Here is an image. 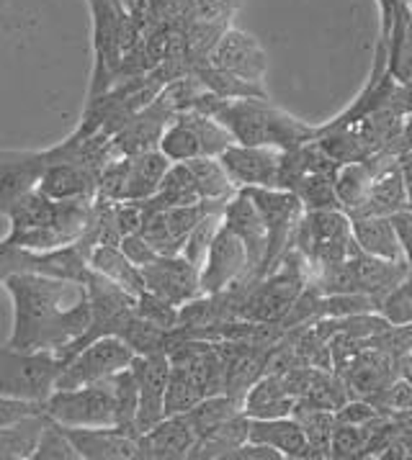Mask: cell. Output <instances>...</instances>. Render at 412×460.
Here are the masks:
<instances>
[{
	"instance_id": "obj_36",
	"label": "cell",
	"mask_w": 412,
	"mask_h": 460,
	"mask_svg": "<svg viewBox=\"0 0 412 460\" xmlns=\"http://www.w3.org/2000/svg\"><path fill=\"white\" fill-rule=\"evenodd\" d=\"M160 152L168 157L170 163H188L193 157H204V147L202 139L193 129V124L188 121L186 113H175L173 121L168 124V129L160 139Z\"/></svg>"
},
{
	"instance_id": "obj_31",
	"label": "cell",
	"mask_w": 412,
	"mask_h": 460,
	"mask_svg": "<svg viewBox=\"0 0 412 460\" xmlns=\"http://www.w3.org/2000/svg\"><path fill=\"white\" fill-rule=\"evenodd\" d=\"M47 414H31L26 420L0 427V460H31Z\"/></svg>"
},
{
	"instance_id": "obj_44",
	"label": "cell",
	"mask_w": 412,
	"mask_h": 460,
	"mask_svg": "<svg viewBox=\"0 0 412 460\" xmlns=\"http://www.w3.org/2000/svg\"><path fill=\"white\" fill-rule=\"evenodd\" d=\"M119 247L124 250V255L137 265V268H145V265H150L152 260L160 258L157 252H155V247H152L150 242L145 240L139 232H134V234H127L124 240L119 242Z\"/></svg>"
},
{
	"instance_id": "obj_4",
	"label": "cell",
	"mask_w": 412,
	"mask_h": 460,
	"mask_svg": "<svg viewBox=\"0 0 412 460\" xmlns=\"http://www.w3.org/2000/svg\"><path fill=\"white\" fill-rule=\"evenodd\" d=\"M294 247L309 262V273L322 265L348 260L358 250L351 217L343 208L304 211Z\"/></svg>"
},
{
	"instance_id": "obj_35",
	"label": "cell",
	"mask_w": 412,
	"mask_h": 460,
	"mask_svg": "<svg viewBox=\"0 0 412 460\" xmlns=\"http://www.w3.org/2000/svg\"><path fill=\"white\" fill-rule=\"evenodd\" d=\"M337 170H315L301 175L294 183L291 193L297 196L304 206V211H325V208H340L336 190Z\"/></svg>"
},
{
	"instance_id": "obj_45",
	"label": "cell",
	"mask_w": 412,
	"mask_h": 460,
	"mask_svg": "<svg viewBox=\"0 0 412 460\" xmlns=\"http://www.w3.org/2000/svg\"><path fill=\"white\" fill-rule=\"evenodd\" d=\"M41 411H44V404L0 396V427H3V424L19 422V420H26V417H31V414H41Z\"/></svg>"
},
{
	"instance_id": "obj_27",
	"label": "cell",
	"mask_w": 412,
	"mask_h": 460,
	"mask_svg": "<svg viewBox=\"0 0 412 460\" xmlns=\"http://www.w3.org/2000/svg\"><path fill=\"white\" fill-rule=\"evenodd\" d=\"M250 440V417H235L229 422L219 424L214 429H209L204 435H199L193 447H191V456L193 460H227L232 450H237L240 445Z\"/></svg>"
},
{
	"instance_id": "obj_10",
	"label": "cell",
	"mask_w": 412,
	"mask_h": 460,
	"mask_svg": "<svg viewBox=\"0 0 412 460\" xmlns=\"http://www.w3.org/2000/svg\"><path fill=\"white\" fill-rule=\"evenodd\" d=\"M229 181L237 190L245 188H279L282 170V149L250 147V145H229L219 155Z\"/></svg>"
},
{
	"instance_id": "obj_41",
	"label": "cell",
	"mask_w": 412,
	"mask_h": 460,
	"mask_svg": "<svg viewBox=\"0 0 412 460\" xmlns=\"http://www.w3.org/2000/svg\"><path fill=\"white\" fill-rule=\"evenodd\" d=\"M379 312L390 324H412V268L402 283L381 298Z\"/></svg>"
},
{
	"instance_id": "obj_17",
	"label": "cell",
	"mask_w": 412,
	"mask_h": 460,
	"mask_svg": "<svg viewBox=\"0 0 412 460\" xmlns=\"http://www.w3.org/2000/svg\"><path fill=\"white\" fill-rule=\"evenodd\" d=\"M408 208V190H405V178H402V155L390 152L384 165L376 175L374 185L366 196V201L351 211V219L361 217H394L397 211Z\"/></svg>"
},
{
	"instance_id": "obj_15",
	"label": "cell",
	"mask_w": 412,
	"mask_h": 460,
	"mask_svg": "<svg viewBox=\"0 0 412 460\" xmlns=\"http://www.w3.org/2000/svg\"><path fill=\"white\" fill-rule=\"evenodd\" d=\"M65 435L76 445L80 460H137L139 435L121 427H65Z\"/></svg>"
},
{
	"instance_id": "obj_18",
	"label": "cell",
	"mask_w": 412,
	"mask_h": 460,
	"mask_svg": "<svg viewBox=\"0 0 412 460\" xmlns=\"http://www.w3.org/2000/svg\"><path fill=\"white\" fill-rule=\"evenodd\" d=\"M37 188L55 201H95L98 172L77 163L49 160Z\"/></svg>"
},
{
	"instance_id": "obj_47",
	"label": "cell",
	"mask_w": 412,
	"mask_h": 460,
	"mask_svg": "<svg viewBox=\"0 0 412 460\" xmlns=\"http://www.w3.org/2000/svg\"><path fill=\"white\" fill-rule=\"evenodd\" d=\"M397 237H399V247H402V260L408 262V268H412V211L402 208L392 217Z\"/></svg>"
},
{
	"instance_id": "obj_5",
	"label": "cell",
	"mask_w": 412,
	"mask_h": 460,
	"mask_svg": "<svg viewBox=\"0 0 412 460\" xmlns=\"http://www.w3.org/2000/svg\"><path fill=\"white\" fill-rule=\"evenodd\" d=\"M44 414L65 427H112L116 424L112 378L88 386L57 388L44 402Z\"/></svg>"
},
{
	"instance_id": "obj_14",
	"label": "cell",
	"mask_w": 412,
	"mask_h": 460,
	"mask_svg": "<svg viewBox=\"0 0 412 460\" xmlns=\"http://www.w3.org/2000/svg\"><path fill=\"white\" fill-rule=\"evenodd\" d=\"M225 226H229L245 242L247 260H250V280L253 283L263 280L265 255H268V232H265L258 206L253 203V199L245 190H237L225 203Z\"/></svg>"
},
{
	"instance_id": "obj_7",
	"label": "cell",
	"mask_w": 412,
	"mask_h": 460,
	"mask_svg": "<svg viewBox=\"0 0 412 460\" xmlns=\"http://www.w3.org/2000/svg\"><path fill=\"white\" fill-rule=\"evenodd\" d=\"M134 358H137L134 350L121 337H116V334L98 337L65 360L62 373L57 378V388H77L106 381V378L116 376L119 370L130 368Z\"/></svg>"
},
{
	"instance_id": "obj_6",
	"label": "cell",
	"mask_w": 412,
	"mask_h": 460,
	"mask_svg": "<svg viewBox=\"0 0 412 460\" xmlns=\"http://www.w3.org/2000/svg\"><path fill=\"white\" fill-rule=\"evenodd\" d=\"M245 193L258 206L268 232V255H265V276H268L294 247L304 206L291 190L283 188H245Z\"/></svg>"
},
{
	"instance_id": "obj_3",
	"label": "cell",
	"mask_w": 412,
	"mask_h": 460,
	"mask_svg": "<svg viewBox=\"0 0 412 460\" xmlns=\"http://www.w3.org/2000/svg\"><path fill=\"white\" fill-rule=\"evenodd\" d=\"M65 360L52 350L0 348V396L44 404L57 388Z\"/></svg>"
},
{
	"instance_id": "obj_1",
	"label": "cell",
	"mask_w": 412,
	"mask_h": 460,
	"mask_svg": "<svg viewBox=\"0 0 412 460\" xmlns=\"http://www.w3.org/2000/svg\"><path fill=\"white\" fill-rule=\"evenodd\" d=\"M3 288L13 304L8 348L52 350L62 358L91 327L85 283L39 273H13L3 280Z\"/></svg>"
},
{
	"instance_id": "obj_50",
	"label": "cell",
	"mask_w": 412,
	"mask_h": 460,
	"mask_svg": "<svg viewBox=\"0 0 412 460\" xmlns=\"http://www.w3.org/2000/svg\"><path fill=\"white\" fill-rule=\"evenodd\" d=\"M397 376H399V378H405V381L412 386V350L397 358Z\"/></svg>"
},
{
	"instance_id": "obj_19",
	"label": "cell",
	"mask_w": 412,
	"mask_h": 460,
	"mask_svg": "<svg viewBox=\"0 0 412 460\" xmlns=\"http://www.w3.org/2000/svg\"><path fill=\"white\" fill-rule=\"evenodd\" d=\"M196 432L184 414L166 417L139 435V458L142 460H181L191 456Z\"/></svg>"
},
{
	"instance_id": "obj_30",
	"label": "cell",
	"mask_w": 412,
	"mask_h": 460,
	"mask_svg": "<svg viewBox=\"0 0 412 460\" xmlns=\"http://www.w3.org/2000/svg\"><path fill=\"white\" fill-rule=\"evenodd\" d=\"M291 417L301 424V429H304V435L312 445L318 460L330 458V440H333V432H336L337 424L336 411L312 404V402H304V399H297V404L291 409Z\"/></svg>"
},
{
	"instance_id": "obj_9",
	"label": "cell",
	"mask_w": 412,
	"mask_h": 460,
	"mask_svg": "<svg viewBox=\"0 0 412 460\" xmlns=\"http://www.w3.org/2000/svg\"><path fill=\"white\" fill-rule=\"evenodd\" d=\"M145 288L150 294L170 301L173 306H184L202 296V273L184 255H160L142 268Z\"/></svg>"
},
{
	"instance_id": "obj_26",
	"label": "cell",
	"mask_w": 412,
	"mask_h": 460,
	"mask_svg": "<svg viewBox=\"0 0 412 460\" xmlns=\"http://www.w3.org/2000/svg\"><path fill=\"white\" fill-rule=\"evenodd\" d=\"M88 265L91 270L101 273L103 278L113 280L116 286H121L124 291L131 296H142L145 288V278H142V268H137L119 244H98L88 255Z\"/></svg>"
},
{
	"instance_id": "obj_8",
	"label": "cell",
	"mask_w": 412,
	"mask_h": 460,
	"mask_svg": "<svg viewBox=\"0 0 412 460\" xmlns=\"http://www.w3.org/2000/svg\"><path fill=\"white\" fill-rule=\"evenodd\" d=\"M235 286H253L250 260H247L245 242L222 221L202 265V294H222Z\"/></svg>"
},
{
	"instance_id": "obj_16",
	"label": "cell",
	"mask_w": 412,
	"mask_h": 460,
	"mask_svg": "<svg viewBox=\"0 0 412 460\" xmlns=\"http://www.w3.org/2000/svg\"><path fill=\"white\" fill-rule=\"evenodd\" d=\"M47 165H49L47 149H26V152L3 149L0 152V214L23 193L37 188Z\"/></svg>"
},
{
	"instance_id": "obj_28",
	"label": "cell",
	"mask_w": 412,
	"mask_h": 460,
	"mask_svg": "<svg viewBox=\"0 0 412 460\" xmlns=\"http://www.w3.org/2000/svg\"><path fill=\"white\" fill-rule=\"evenodd\" d=\"M351 226L361 252L384 260H402V247L392 217H361V219H351Z\"/></svg>"
},
{
	"instance_id": "obj_32",
	"label": "cell",
	"mask_w": 412,
	"mask_h": 460,
	"mask_svg": "<svg viewBox=\"0 0 412 460\" xmlns=\"http://www.w3.org/2000/svg\"><path fill=\"white\" fill-rule=\"evenodd\" d=\"M193 75L204 83V88L225 101H240V98H268L265 85L243 80L237 75L227 73L222 67L211 65V62H199L193 67Z\"/></svg>"
},
{
	"instance_id": "obj_51",
	"label": "cell",
	"mask_w": 412,
	"mask_h": 460,
	"mask_svg": "<svg viewBox=\"0 0 412 460\" xmlns=\"http://www.w3.org/2000/svg\"><path fill=\"white\" fill-rule=\"evenodd\" d=\"M410 211H412V208H410Z\"/></svg>"
},
{
	"instance_id": "obj_25",
	"label": "cell",
	"mask_w": 412,
	"mask_h": 460,
	"mask_svg": "<svg viewBox=\"0 0 412 460\" xmlns=\"http://www.w3.org/2000/svg\"><path fill=\"white\" fill-rule=\"evenodd\" d=\"M294 404L297 399L283 386L282 376L265 373L245 394L243 411L250 420H273V417H289Z\"/></svg>"
},
{
	"instance_id": "obj_42",
	"label": "cell",
	"mask_w": 412,
	"mask_h": 460,
	"mask_svg": "<svg viewBox=\"0 0 412 460\" xmlns=\"http://www.w3.org/2000/svg\"><path fill=\"white\" fill-rule=\"evenodd\" d=\"M134 312L139 314L142 319L152 322V324L163 327V330H175V327H178V314H181V306H173V304L166 301V298H160V296L145 291L142 296H137Z\"/></svg>"
},
{
	"instance_id": "obj_29",
	"label": "cell",
	"mask_w": 412,
	"mask_h": 460,
	"mask_svg": "<svg viewBox=\"0 0 412 460\" xmlns=\"http://www.w3.org/2000/svg\"><path fill=\"white\" fill-rule=\"evenodd\" d=\"M202 201V193L196 188V181L191 175L186 163H173L166 172L163 183L157 188V193L142 203L145 211H163V208H175V206H191V203Z\"/></svg>"
},
{
	"instance_id": "obj_2",
	"label": "cell",
	"mask_w": 412,
	"mask_h": 460,
	"mask_svg": "<svg viewBox=\"0 0 412 460\" xmlns=\"http://www.w3.org/2000/svg\"><path fill=\"white\" fill-rule=\"evenodd\" d=\"M214 119L225 124L237 145L250 147L291 149L318 139L319 134V127H309L294 119L289 111L273 106L271 98L225 101Z\"/></svg>"
},
{
	"instance_id": "obj_20",
	"label": "cell",
	"mask_w": 412,
	"mask_h": 460,
	"mask_svg": "<svg viewBox=\"0 0 412 460\" xmlns=\"http://www.w3.org/2000/svg\"><path fill=\"white\" fill-rule=\"evenodd\" d=\"M379 41L387 47V70L397 83H412V5L410 0H397L390 23L381 29Z\"/></svg>"
},
{
	"instance_id": "obj_33",
	"label": "cell",
	"mask_w": 412,
	"mask_h": 460,
	"mask_svg": "<svg viewBox=\"0 0 412 460\" xmlns=\"http://www.w3.org/2000/svg\"><path fill=\"white\" fill-rule=\"evenodd\" d=\"M186 165L193 175V181H196L199 193H202V201L227 203L237 193V188L229 181L219 157H193Z\"/></svg>"
},
{
	"instance_id": "obj_22",
	"label": "cell",
	"mask_w": 412,
	"mask_h": 460,
	"mask_svg": "<svg viewBox=\"0 0 412 460\" xmlns=\"http://www.w3.org/2000/svg\"><path fill=\"white\" fill-rule=\"evenodd\" d=\"M127 160V172H124V196L121 201H148L157 193L166 172L170 170L168 157L160 149L131 155Z\"/></svg>"
},
{
	"instance_id": "obj_23",
	"label": "cell",
	"mask_w": 412,
	"mask_h": 460,
	"mask_svg": "<svg viewBox=\"0 0 412 460\" xmlns=\"http://www.w3.org/2000/svg\"><path fill=\"white\" fill-rule=\"evenodd\" d=\"M390 152H376L366 160H356V163H348V165H340L336 172V190L340 208L345 214L356 211L361 203L366 201L372 185H374L379 170L384 165Z\"/></svg>"
},
{
	"instance_id": "obj_12",
	"label": "cell",
	"mask_w": 412,
	"mask_h": 460,
	"mask_svg": "<svg viewBox=\"0 0 412 460\" xmlns=\"http://www.w3.org/2000/svg\"><path fill=\"white\" fill-rule=\"evenodd\" d=\"M206 62L222 67L227 73L237 75L243 80L265 85V73H268V57L261 41L247 34L237 26H229L225 34L219 37L217 47L211 49V55L206 57Z\"/></svg>"
},
{
	"instance_id": "obj_24",
	"label": "cell",
	"mask_w": 412,
	"mask_h": 460,
	"mask_svg": "<svg viewBox=\"0 0 412 460\" xmlns=\"http://www.w3.org/2000/svg\"><path fill=\"white\" fill-rule=\"evenodd\" d=\"M351 262H354V270H356L358 291L376 296L379 301L390 294L392 288H397L402 283V278L410 273L408 262H402V260L374 258V255L361 252V250L354 252Z\"/></svg>"
},
{
	"instance_id": "obj_13",
	"label": "cell",
	"mask_w": 412,
	"mask_h": 460,
	"mask_svg": "<svg viewBox=\"0 0 412 460\" xmlns=\"http://www.w3.org/2000/svg\"><path fill=\"white\" fill-rule=\"evenodd\" d=\"M175 111L166 103L163 95H157L150 106L134 113L130 121L112 137L113 155L116 157H131V155H142L160 147V139L173 121Z\"/></svg>"
},
{
	"instance_id": "obj_39",
	"label": "cell",
	"mask_w": 412,
	"mask_h": 460,
	"mask_svg": "<svg viewBox=\"0 0 412 460\" xmlns=\"http://www.w3.org/2000/svg\"><path fill=\"white\" fill-rule=\"evenodd\" d=\"M31 460H80V456H77L76 445L65 435L62 424H57L55 420L47 417Z\"/></svg>"
},
{
	"instance_id": "obj_38",
	"label": "cell",
	"mask_w": 412,
	"mask_h": 460,
	"mask_svg": "<svg viewBox=\"0 0 412 460\" xmlns=\"http://www.w3.org/2000/svg\"><path fill=\"white\" fill-rule=\"evenodd\" d=\"M222 221H225V206L211 208L204 219L196 224V229L188 234L186 244H184V252H181V255H184L188 262H193V265L199 268V273H202V265H204L206 255H209V247H211V242L217 237Z\"/></svg>"
},
{
	"instance_id": "obj_43",
	"label": "cell",
	"mask_w": 412,
	"mask_h": 460,
	"mask_svg": "<svg viewBox=\"0 0 412 460\" xmlns=\"http://www.w3.org/2000/svg\"><path fill=\"white\" fill-rule=\"evenodd\" d=\"M336 417L337 422L366 427V424L374 422L376 417H381V411L376 409L374 402H369V399H363V396H351V399H345L343 404L337 406Z\"/></svg>"
},
{
	"instance_id": "obj_21",
	"label": "cell",
	"mask_w": 412,
	"mask_h": 460,
	"mask_svg": "<svg viewBox=\"0 0 412 460\" xmlns=\"http://www.w3.org/2000/svg\"><path fill=\"white\" fill-rule=\"evenodd\" d=\"M250 440L263 442L282 453L289 460H312L318 458L312 445L307 440L301 424L289 417H273V420H250Z\"/></svg>"
},
{
	"instance_id": "obj_48",
	"label": "cell",
	"mask_w": 412,
	"mask_h": 460,
	"mask_svg": "<svg viewBox=\"0 0 412 460\" xmlns=\"http://www.w3.org/2000/svg\"><path fill=\"white\" fill-rule=\"evenodd\" d=\"M227 460H282V453L268 447V445H263V442L247 440L237 450H232Z\"/></svg>"
},
{
	"instance_id": "obj_49",
	"label": "cell",
	"mask_w": 412,
	"mask_h": 460,
	"mask_svg": "<svg viewBox=\"0 0 412 460\" xmlns=\"http://www.w3.org/2000/svg\"><path fill=\"white\" fill-rule=\"evenodd\" d=\"M402 178L408 190V208H412V155H402Z\"/></svg>"
},
{
	"instance_id": "obj_46",
	"label": "cell",
	"mask_w": 412,
	"mask_h": 460,
	"mask_svg": "<svg viewBox=\"0 0 412 460\" xmlns=\"http://www.w3.org/2000/svg\"><path fill=\"white\" fill-rule=\"evenodd\" d=\"M196 16H199V19L232 23V16H235V0H196Z\"/></svg>"
},
{
	"instance_id": "obj_11",
	"label": "cell",
	"mask_w": 412,
	"mask_h": 460,
	"mask_svg": "<svg viewBox=\"0 0 412 460\" xmlns=\"http://www.w3.org/2000/svg\"><path fill=\"white\" fill-rule=\"evenodd\" d=\"M134 378L139 386V411H137V429L139 435L150 427L166 420V388L170 381V358L168 352H152V355H137L134 363Z\"/></svg>"
},
{
	"instance_id": "obj_34",
	"label": "cell",
	"mask_w": 412,
	"mask_h": 460,
	"mask_svg": "<svg viewBox=\"0 0 412 460\" xmlns=\"http://www.w3.org/2000/svg\"><path fill=\"white\" fill-rule=\"evenodd\" d=\"M245 414L243 411V399L232 396V394H214V396H204L199 404L193 406L191 411H186L184 417L188 420V424L193 427L196 438L204 435L209 429L219 427V424L229 422L235 417Z\"/></svg>"
},
{
	"instance_id": "obj_40",
	"label": "cell",
	"mask_w": 412,
	"mask_h": 460,
	"mask_svg": "<svg viewBox=\"0 0 412 460\" xmlns=\"http://www.w3.org/2000/svg\"><path fill=\"white\" fill-rule=\"evenodd\" d=\"M366 445H369L366 427L337 422L336 432H333V440H330V458H366Z\"/></svg>"
},
{
	"instance_id": "obj_37",
	"label": "cell",
	"mask_w": 412,
	"mask_h": 460,
	"mask_svg": "<svg viewBox=\"0 0 412 460\" xmlns=\"http://www.w3.org/2000/svg\"><path fill=\"white\" fill-rule=\"evenodd\" d=\"M206 396L199 378L186 368L170 366V381L166 388V417L186 414Z\"/></svg>"
}]
</instances>
